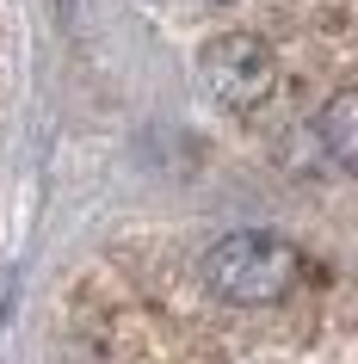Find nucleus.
Returning a JSON list of instances; mask_svg holds the SVG:
<instances>
[{
    "mask_svg": "<svg viewBox=\"0 0 358 364\" xmlns=\"http://www.w3.org/2000/svg\"><path fill=\"white\" fill-rule=\"evenodd\" d=\"M216 6H228V0H216Z\"/></svg>",
    "mask_w": 358,
    "mask_h": 364,
    "instance_id": "obj_4",
    "label": "nucleus"
},
{
    "mask_svg": "<svg viewBox=\"0 0 358 364\" xmlns=\"http://www.w3.org/2000/svg\"><path fill=\"white\" fill-rule=\"evenodd\" d=\"M198 75H204L210 99L228 105V112H253L272 99L278 87V56H272V43L253 38V31H223V38H210L198 50Z\"/></svg>",
    "mask_w": 358,
    "mask_h": 364,
    "instance_id": "obj_2",
    "label": "nucleus"
},
{
    "mask_svg": "<svg viewBox=\"0 0 358 364\" xmlns=\"http://www.w3.org/2000/svg\"><path fill=\"white\" fill-rule=\"evenodd\" d=\"M315 136H321V149H327L334 167H358V93H352V87L321 105Z\"/></svg>",
    "mask_w": 358,
    "mask_h": 364,
    "instance_id": "obj_3",
    "label": "nucleus"
},
{
    "mask_svg": "<svg viewBox=\"0 0 358 364\" xmlns=\"http://www.w3.org/2000/svg\"><path fill=\"white\" fill-rule=\"evenodd\" d=\"M302 278V253L272 229H235L204 253V284L235 309L284 303Z\"/></svg>",
    "mask_w": 358,
    "mask_h": 364,
    "instance_id": "obj_1",
    "label": "nucleus"
}]
</instances>
